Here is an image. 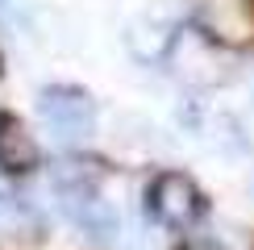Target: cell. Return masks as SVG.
Listing matches in <instances>:
<instances>
[{
    "label": "cell",
    "mask_w": 254,
    "mask_h": 250,
    "mask_svg": "<svg viewBox=\"0 0 254 250\" xmlns=\"http://www.w3.org/2000/svg\"><path fill=\"white\" fill-rule=\"evenodd\" d=\"M38 113L50 125L55 142H79L92 133V100L79 88H46L38 96Z\"/></svg>",
    "instance_id": "1"
},
{
    "label": "cell",
    "mask_w": 254,
    "mask_h": 250,
    "mask_svg": "<svg viewBox=\"0 0 254 250\" xmlns=\"http://www.w3.org/2000/svg\"><path fill=\"white\" fill-rule=\"evenodd\" d=\"M146 200H150V213H154L163 225H171V229L192 225L196 217H200V208H204L200 188L188 180V175H179V171H163V175L150 184Z\"/></svg>",
    "instance_id": "2"
},
{
    "label": "cell",
    "mask_w": 254,
    "mask_h": 250,
    "mask_svg": "<svg viewBox=\"0 0 254 250\" xmlns=\"http://www.w3.org/2000/svg\"><path fill=\"white\" fill-rule=\"evenodd\" d=\"M200 29L213 42L246 46V42H254V4L250 0H204Z\"/></svg>",
    "instance_id": "3"
},
{
    "label": "cell",
    "mask_w": 254,
    "mask_h": 250,
    "mask_svg": "<svg viewBox=\"0 0 254 250\" xmlns=\"http://www.w3.org/2000/svg\"><path fill=\"white\" fill-rule=\"evenodd\" d=\"M0 167L13 175L38 167V142L25 133V125L17 117H0Z\"/></svg>",
    "instance_id": "4"
},
{
    "label": "cell",
    "mask_w": 254,
    "mask_h": 250,
    "mask_svg": "<svg viewBox=\"0 0 254 250\" xmlns=\"http://www.w3.org/2000/svg\"><path fill=\"white\" fill-rule=\"evenodd\" d=\"M125 46H129L133 59L158 62L167 55V46H171V29H167L163 21H133V25L125 29Z\"/></svg>",
    "instance_id": "5"
},
{
    "label": "cell",
    "mask_w": 254,
    "mask_h": 250,
    "mask_svg": "<svg viewBox=\"0 0 254 250\" xmlns=\"http://www.w3.org/2000/svg\"><path fill=\"white\" fill-rule=\"evenodd\" d=\"M71 217H75V221H79V229H83L88 238H96V242H113V238L121 234L117 213H113V208L104 204V200H96V196H92V200H83Z\"/></svg>",
    "instance_id": "6"
},
{
    "label": "cell",
    "mask_w": 254,
    "mask_h": 250,
    "mask_svg": "<svg viewBox=\"0 0 254 250\" xmlns=\"http://www.w3.org/2000/svg\"><path fill=\"white\" fill-rule=\"evenodd\" d=\"M188 250H221V246H213V242H200V246H188Z\"/></svg>",
    "instance_id": "7"
},
{
    "label": "cell",
    "mask_w": 254,
    "mask_h": 250,
    "mask_svg": "<svg viewBox=\"0 0 254 250\" xmlns=\"http://www.w3.org/2000/svg\"><path fill=\"white\" fill-rule=\"evenodd\" d=\"M4 8H8V0H0V13H4Z\"/></svg>",
    "instance_id": "8"
},
{
    "label": "cell",
    "mask_w": 254,
    "mask_h": 250,
    "mask_svg": "<svg viewBox=\"0 0 254 250\" xmlns=\"http://www.w3.org/2000/svg\"><path fill=\"white\" fill-rule=\"evenodd\" d=\"M250 192H254V184H250Z\"/></svg>",
    "instance_id": "9"
}]
</instances>
